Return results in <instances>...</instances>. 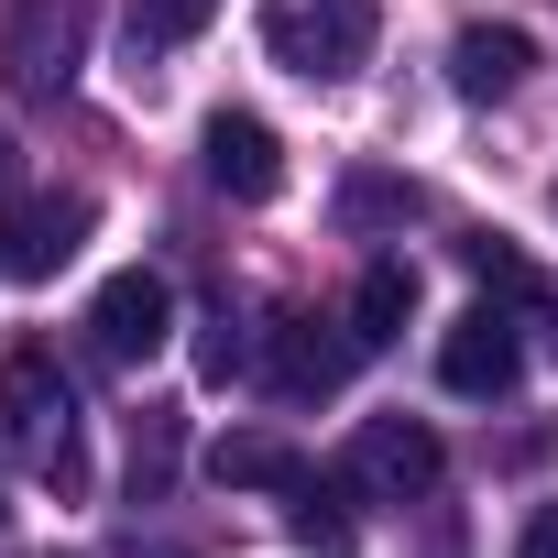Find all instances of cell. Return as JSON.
I'll use <instances>...</instances> for the list:
<instances>
[{
    "label": "cell",
    "instance_id": "obj_1",
    "mask_svg": "<svg viewBox=\"0 0 558 558\" xmlns=\"http://www.w3.org/2000/svg\"><path fill=\"white\" fill-rule=\"evenodd\" d=\"M373 34H384L373 0H263V56L286 77H307V88L362 77L373 66Z\"/></svg>",
    "mask_w": 558,
    "mask_h": 558
},
{
    "label": "cell",
    "instance_id": "obj_2",
    "mask_svg": "<svg viewBox=\"0 0 558 558\" xmlns=\"http://www.w3.org/2000/svg\"><path fill=\"white\" fill-rule=\"evenodd\" d=\"M0 438L23 471H45L56 493H77V395L56 373V351H12L0 362Z\"/></svg>",
    "mask_w": 558,
    "mask_h": 558
},
{
    "label": "cell",
    "instance_id": "obj_3",
    "mask_svg": "<svg viewBox=\"0 0 558 558\" xmlns=\"http://www.w3.org/2000/svg\"><path fill=\"white\" fill-rule=\"evenodd\" d=\"M438 471H449V449H438L427 416H362V438H351V493L416 504V493H438Z\"/></svg>",
    "mask_w": 558,
    "mask_h": 558
},
{
    "label": "cell",
    "instance_id": "obj_4",
    "mask_svg": "<svg viewBox=\"0 0 558 558\" xmlns=\"http://www.w3.org/2000/svg\"><path fill=\"white\" fill-rule=\"evenodd\" d=\"M514 373H525V329H514V307H471V318H449V340H438V384L460 395V405H493V395H514Z\"/></svg>",
    "mask_w": 558,
    "mask_h": 558
},
{
    "label": "cell",
    "instance_id": "obj_5",
    "mask_svg": "<svg viewBox=\"0 0 558 558\" xmlns=\"http://www.w3.org/2000/svg\"><path fill=\"white\" fill-rule=\"evenodd\" d=\"M77 56H88V0H23L12 34H0V66H12L23 99H56L77 77Z\"/></svg>",
    "mask_w": 558,
    "mask_h": 558
},
{
    "label": "cell",
    "instance_id": "obj_6",
    "mask_svg": "<svg viewBox=\"0 0 558 558\" xmlns=\"http://www.w3.org/2000/svg\"><path fill=\"white\" fill-rule=\"evenodd\" d=\"M88 197L66 186V197H12L0 208V274H12V286H45V274H66L77 263V241H88Z\"/></svg>",
    "mask_w": 558,
    "mask_h": 558
},
{
    "label": "cell",
    "instance_id": "obj_7",
    "mask_svg": "<svg viewBox=\"0 0 558 558\" xmlns=\"http://www.w3.org/2000/svg\"><path fill=\"white\" fill-rule=\"evenodd\" d=\"M88 340H99V362H154L165 340H175V286L165 274H110V286L88 296Z\"/></svg>",
    "mask_w": 558,
    "mask_h": 558
},
{
    "label": "cell",
    "instance_id": "obj_8",
    "mask_svg": "<svg viewBox=\"0 0 558 558\" xmlns=\"http://www.w3.org/2000/svg\"><path fill=\"white\" fill-rule=\"evenodd\" d=\"M197 165H208V186L241 197V208H263L274 186H286V143H274L263 110H219V121L197 132Z\"/></svg>",
    "mask_w": 558,
    "mask_h": 558
},
{
    "label": "cell",
    "instance_id": "obj_9",
    "mask_svg": "<svg viewBox=\"0 0 558 558\" xmlns=\"http://www.w3.org/2000/svg\"><path fill=\"white\" fill-rule=\"evenodd\" d=\"M351 362H362V340H351V318H274V395H340L351 384Z\"/></svg>",
    "mask_w": 558,
    "mask_h": 558
},
{
    "label": "cell",
    "instance_id": "obj_10",
    "mask_svg": "<svg viewBox=\"0 0 558 558\" xmlns=\"http://www.w3.org/2000/svg\"><path fill=\"white\" fill-rule=\"evenodd\" d=\"M525 77H536V45H525L514 23H471V34L449 45V88H460V99H514Z\"/></svg>",
    "mask_w": 558,
    "mask_h": 558
},
{
    "label": "cell",
    "instance_id": "obj_11",
    "mask_svg": "<svg viewBox=\"0 0 558 558\" xmlns=\"http://www.w3.org/2000/svg\"><path fill=\"white\" fill-rule=\"evenodd\" d=\"M208 482H219V493H296V482H307V460L274 438V427H230V438L208 449Z\"/></svg>",
    "mask_w": 558,
    "mask_h": 558
},
{
    "label": "cell",
    "instance_id": "obj_12",
    "mask_svg": "<svg viewBox=\"0 0 558 558\" xmlns=\"http://www.w3.org/2000/svg\"><path fill=\"white\" fill-rule=\"evenodd\" d=\"M405 318H416V274H405V263H373L362 296H351V340L384 351V340H405Z\"/></svg>",
    "mask_w": 558,
    "mask_h": 558
},
{
    "label": "cell",
    "instance_id": "obj_13",
    "mask_svg": "<svg viewBox=\"0 0 558 558\" xmlns=\"http://www.w3.org/2000/svg\"><path fill=\"white\" fill-rule=\"evenodd\" d=\"M460 263L482 274V286H493L504 307H536V296H547V286H536V263H525V252H514L504 230H460Z\"/></svg>",
    "mask_w": 558,
    "mask_h": 558
},
{
    "label": "cell",
    "instance_id": "obj_14",
    "mask_svg": "<svg viewBox=\"0 0 558 558\" xmlns=\"http://www.w3.org/2000/svg\"><path fill=\"white\" fill-rule=\"evenodd\" d=\"M286 536L307 547V558H351L362 536H351V514H340V493H318V482H296L286 493Z\"/></svg>",
    "mask_w": 558,
    "mask_h": 558
},
{
    "label": "cell",
    "instance_id": "obj_15",
    "mask_svg": "<svg viewBox=\"0 0 558 558\" xmlns=\"http://www.w3.org/2000/svg\"><path fill=\"white\" fill-rule=\"evenodd\" d=\"M416 208H427V197H416L405 175H351V186H340V230H405Z\"/></svg>",
    "mask_w": 558,
    "mask_h": 558
},
{
    "label": "cell",
    "instance_id": "obj_16",
    "mask_svg": "<svg viewBox=\"0 0 558 558\" xmlns=\"http://www.w3.org/2000/svg\"><path fill=\"white\" fill-rule=\"evenodd\" d=\"M208 12H219V0H132V66H154L165 45L208 34Z\"/></svg>",
    "mask_w": 558,
    "mask_h": 558
},
{
    "label": "cell",
    "instance_id": "obj_17",
    "mask_svg": "<svg viewBox=\"0 0 558 558\" xmlns=\"http://www.w3.org/2000/svg\"><path fill=\"white\" fill-rule=\"evenodd\" d=\"M197 373H208V384H241V373H252V329H241V307H230V296H219V307H208V329H197Z\"/></svg>",
    "mask_w": 558,
    "mask_h": 558
},
{
    "label": "cell",
    "instance_id": "obj_18",
    "mask_svg": "<svg viewBox=\"0 0 558 558\" xmlns=\"http://www.w3.org/2000/svg\"><path fill=\"white\" fill-rule=\"evenodd\" d=\"M165 471H175V416H143V427H132V504H154Z\"/></svg>",
    "mask_w": 558,
    "mask_h": 558
},
{
    "label": "cell",
    "instance_id": "obj_19",
    "mask_svg": "<svg viewBox=\"0 0 558 558\" xmlns=\"http://www.w3.org/2000/svg\"><path fill=\"white\" fill-rule=\"evenodd\" d=\"M514 558H558V504H536V525L514 536Z\"/></svg>",
    "mask_w": 558,
    "mask_h": 558
},
{
    "label": "cell",
    "instance_id": "obj_20",
    "mask_svg": "<svg viewBox=\"0 0 558 558\" xmlns=\"http://www.w3.org/2000/svg\"><path fill=\"white\" fill-rule=\"evenodd\" d=\"M536 307H547V351H558V286H547V296H536Z\"/></svg>",
    "mask_w": 558,
    "mask_h": 558
},
{
    "label": "cell",
    "instance_id": "obj_21",
    "mask_svg": "<svg viewBox=\"0 0 558 558\" xmlns=\"http://www.w3.org/2000/svg\"><path fill=\"white\" fill-rule=\"evenodd\" d=\"M0 175H12V132H0Z\"/></svg>",
    "mask_w": 558,
    "mask_h": 558
}]
</instances>
